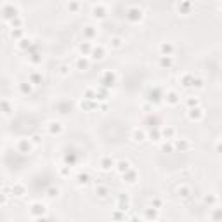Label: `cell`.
Instances as JSON below:
<instances>
[{"label":"cell","mask_w":222,"mask_h":222,"mask_svg":"<svg viewBox=\"0 0 222 222\" xmlns=\"http://www.w3.org/2000/svg\"><path fill=\"white\" fill-rule=\"evenodd\" d=\"M96 193H97L99 196H106V193H108V189H106V187H99V189H96Z\"/></svg>","instance_id":"cell-9"},{"label":"cell","mask_w":222,"mask_h":222,"mask_svg":"<svg viewBox=\"0 0 222 222\" xmlns=\"http://www.w3.org/2000/svg\"><path fill=\"white\" fill-rule=\"evenodd\" d=\"M113 160H109V158H106V160H103V163H101V167H103V170H109V168H113Z\"/></svg>","instance_id":"cell-3"},{"label":"cell","mask_w":222,"mask_h":222,"mask_svg":"<svg viewBox=\"0 0 222 222\" xmlns=\"http://www.w3.org/2000/svg\"><path fill=\"white\" fill-rule=\"evenodd\" d=\"M30 147H31L30 141H21V142H19V149H23V151H24V149H28V151H30Z\"/></svg>","instance_id":"cell-7"},{"label":"cell","mask_w":222,"mask_h":222,"mask_svg":"<svg viewBox=\"0 0 222 222\" xmlns=\"http://www.w3.org/2000/svg\"><path fill=\"white\" fill-rule=\"evenodd\" d=\"M113 47H122V38H113Z\"/></svg>","instance_id":"cell-10"},{"label":"cell","mask_w":222,"mask_h":222,"mask_svg":"<svg viewBox=\"0 0 222 222\" xmlns=\"http://www.w3.org/2000/svg\"><path fill=\"white\" fill-rule=\"evenodd\" d=\"M78 66H80V68H87V61L83 59V61H78Z\"/></svg>","instance_id":"cell-14"},{"label":"cell","mask_w":222,"mask_h":222,"mask_svg":"<svg viewBox=\"0 0 222 222\" xmlns=\"http://www.w3.org/2000/svg\"><path fill=\"white\" fill-rule=\"evenodd\" d=\"M92 14L96 17H104V14H106V9H103V7H96L92 11Z\"/></svg>","instance_id":"cell-5"},{"label":"cell","mask_w":222,"mask_h":222,"mask_svg":"<svg viewBox=\"0 0 222 222\" xmlns=\"http://www.w3.org/2000/svg\"><path fill=\"white\" fill-rule=\"evenodd\" d=\"M134 141H136V142H142V141H144V134H142L141 130H139V132L136 130V134H134Z\"/></svg>","instance_id":"cell-6"},{"label":"cell","mask_w":222,"mask_h":222,"mask_svg":"<svg viewBox=\"0 0 222 222\" xmlns=\"http://www.w3.org/2000/svg\"><path fill=\"white\" fill-rule=\"evenodd\" d=\"M92 2H99V0H92Z\"/></svg>","instance_id":"cell-16"},{"label":"cell","mask_w":222,"mask_h":222,"mask_svg":"<svg viewBox=\"0 0 222 222\" xmlns=\"http://www.w3.org/2000/svg\"><path fill=\"white\" fill-rule=\"evenodd\" d=\"M162 50H163V52H167V54H170L172 47H170V45H165V43H163V45H162Z\"/></svg>","instance_id":"cell-11"},{"label":"cell","mask_w":222,"mask_h":222,"mask_svg":"<svg viewBox=\"0 0 222 222\" xmlns=\"http://www.w3.org/2000/svg\"><path fill=\"white\" fill-rule=\"evenodd\" d=\"M116 167H118V172L120 173H123V172H127V170H129L130 165H129V162H120Z\"/></svg>","instance_id":"cell-4"},{"label":"cell","mask_w":222,"mask_h":222,"mask_svg":"<svg viewBox=\"0 0 222 222\" xmlns=\"http://www.w3.org/2000/svg\"><path fill=\"white\" fill-rule=\"evenodd\" d=\"M89 28V30H87V35H89V37H92L94 35V30H92V26H87Z\"/></svg>","instance_id":"cell-15"},{"label":"cell","mask_w":222,"mask_h":222,"mask_svg":"<svg viewBox=\"0 0 222 222\" xmlns=\"http://www.w3.org/2000/svg\"><path fill=\"white\" fill-rule=\"evenodd\" d=\"M163 134H165V137H170V136H172V134H173V129H168V130H163Z\"/></svg>","instance_id":"cell-13"},{"label":"cell","mask_w":222,"mask_h":222,"mask_svg":"<svg viewBox=\"0 0 222 222\" xmlns=\"http://www.w3.org/2000/svg\"><path fill=\"white\" fill-rule=\"evenodd\" d=\"M76 9H78V4L76 2H70L68 4V11H76Z\"/></svg>","instance_id":"cell-8"},{"label":"cell","mask_w":222,"mask_h":222,"mask_svg":"<svg viewBox=\"0 0 222 222\" xmlns=\"http://www.w3.org/2000/svg\"><path fill=\"white\" fill-rule=\"evenodd\" d=\"M127 17H129L130 21H134V23L141 21V19H142V11H141V9H137V7H130Z\"/></svg>","instance_id":"cell-1"},{"label":"cell","mask_w":222,"mask_h":222,"mask_svg":"<svg viewBox=\"0 0 222 222\" xmlns=\"http://www.w3.org/2000/svg\"><path fill=\"white\" fill-rule=\"evenodd\" d=\"M92 57H94V59H103V57H104L103 47H99V49H92Z\"/></svg>","instance_id":"cell-2"},{"label":"cell","mask_w":222,"mask_h":222,"mask_svg":"<svg viewBox=\"0 0 222 222\" xmlns=\"http://www.w3.org/2000/svg\"><path fill=\"white\" fill-rule=\"evenodd\" d=\"M80 50H82V52H89V45H87V43H82Z\"/></svg>","instance_id":"cell-12"}]
</instances>
